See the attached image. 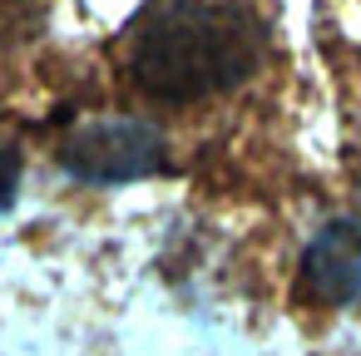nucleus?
<instances>
[{
	"label": "nucleus",
	"instance_id": "1",
	"mask_svg": "<svg viewBox=\"0 0 361 356\" xmlns=\"http://www.w3.org/2000/svg\"><path fill=\"white\" fill-rule=\"evenodd\" d=\"M267 50L252 0H149L129 30V80L159 104H203L243 85Z\"/></svg>",
	"mask_w": 361,
	"mask_h": 356
},
{
	"label": "nucleus",
	"instance_id": "2",
	"mask_svg": "<svg viewBox=\"0 0 361 356\" xmlns=\"http://www.w3.org/2000/svg\"><path fill=\"white\" fill-rule=\"evenodd\" d=\"M60 164L80 183H134V178H144L164 164V134L149 119L104 114V119L80 124L65 139Z\"/></svg>",
	"mask_w": 361,
	"mask_h": 356
},
{
	"label": "nucleus",
	"instance_id": "3",
	"mask_svg": "<svg viewBox=\"0 0 361 356\" xmlns=\"http://www.w3.org/2000/svg\"><path fill=\"white\" fill-rule=\"evenodd\" d=\"M297 282L317 307H361V213H341L312 233Z\"/></svg>",
	"mask_w": 361,
	"mask_h": 356
},
{
	"label": "nucleus",
	"instance_id": "4",
	"mask_svg": "<svg viewBox=\"0 0 361 356\" xmlns=\"http://www.w3.org/2000/svg\"><path fill=\"white\" fill-rule=\"evenodd\" d=\"M35 20V0H0V35H11L16 25Z\"/></svg>",
	"mask_w": 361,
	"mask_h": 356
},
{
	"label": "nucleus",
	"instance_id": "5",
	"mask_svg": "<svg viewBox=\"0 0 361 356\" xmlns=\"http://www.w3.org/2000/svg\"><path fill=\"white\" fill-rule=\"evenodd\" d=\"M16 183H20V164H16V154L0 149V208L16 198Z\"/></svg>",
	"mask_w": 361,
	"mask_h": 356
}]
</instances>
